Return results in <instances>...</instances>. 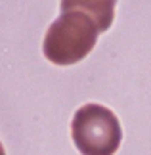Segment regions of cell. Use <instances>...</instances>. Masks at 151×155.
Here are the masks:
<instances>
[{
  "label": "cell",
  "mask_w": 151,
  "mask_h": 155,
  "mask_svg": "<svg viewBox=\"0 0 151 155\" xmlns=\"http://www.w3.org/2000/svg\"><path fill=\"white\" fill-rule=\"evenodd\" d=\"M98 35L100 27L90 15L78 10H67L48 27L42 52L54 65H73L94 50Z\"/></svg>",
  "instance_id": "obj_1"
},
{
  "label": "cell",
  "mask_w": 151,
  "mask_h": 155,
  "mask_svg": "<svg viewBox=\"0 0 151 155\" xmlns=\"http://www.w3.org/2000/svg\"><path fill=\"white\" fill-rule=\"evenodd\" d=\"M71 136L82 155H115L123 140V128L111 109L86 104L77 109L71 121Z\"/></svg>",
  "instance_id": "obj_2"
},
{
  "label": "cell",
  "mask_w": 151,
  "mask_h": 155,
  "mask_svg": "<svg viewBox=\"0 0 151 155\" xmlns=\"http://www.w3.org/2000/svg\"><path fill=\"white\" fill-rule=\"evenodd\" d=\"M115 4H117V0H61V12L67 10L82 12L98 23L100 33H105L113 25Z\"/></svg>",
  "instance_id": "obj_3"
},
{
  "label": "cell",
  "mask_w": 151,
  "mask_h": 155,
  "mask_svg": "<svg viewBox=\"0 0 151 155\" xmlns=\"http://www.w3.org/2000/svg\"><path fill=\"white\" fill-rule=\"evenodd\" d=\"M0 155H6V151H4V146L0 144Z\"/></svg>",
  "instance_id": "obj_4"
}]
</instances>
